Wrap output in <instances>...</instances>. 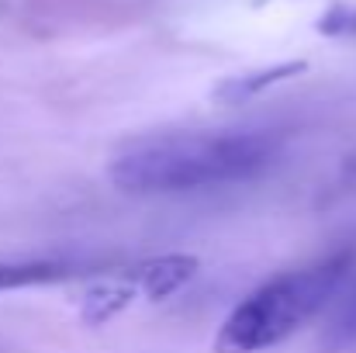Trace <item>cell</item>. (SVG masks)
<instances>
[{
  "mask_svg": "<svg viewBox=\"0 0 356 353\" xmlns=\"http://www.w3.org/2000/svg\"><path fill=\"white\" fill-rule=\"evenodd\" d=\"M277 149L280 139L263 128L166 132L128 142L111 159L108 177L124 194H187L259 177Z\"/></svg>",
  "mask_w": 356,
  "mask_h": 353,
  "instance_id": "obj_1",
  "label": "cell"
},
{
  "mask_svg": "<svg viewBox=\"0 0 356 353\" xmlns=\"http://www.w3.org/2000/svg\"><path fill=\"white\" fill-rule=\"evenodd\" d=\"M353 256V249L343 246L308 267L284 270L252 288L222 319L211 353H266L298 336L339 291Z\"/></svg>",
  "mask_w": 356,
  "mask_h": 353,
  "instance_id": "obj_2",
  "label": "cell"
},
{
  "mask_svg": "<svg viewBox=\"0 0 356 353\" xmlns=\"http://www.w3.org/2000/svg\"><path fill=\"white\" fill-rule=\"evenodd\" d=\"M201 270V256L194 253H159L145 256L118 274L87 288L80 301V319L87 326H108L124 315L135 301H166L180 295Z\"/></svg>",
  "mask_w": 356,
  "mask_h": 353,
  "instance_id": "obj_3",
  "label": "cell"
},
{
  "mask_svg": "<svg viewBox=\"0 0 356 353\" xmlns=\"http://www.w3.org/2000/svg\"><path fill=\"white\" fill-rule=\"evenodd\" d=\"M305 73H308V59H280V63H270V66H256V70H245V73L218 80L211 87V101L238 108V104H249V101L263 97L266 91H273L280 84H291Z\"/></svg>",
  "mask_w": 356,
  "mask_h": 353,
  "instance_id": "obj_4",
  "label": "cell"
},
{
  "mask_svg": "<svg viewBox=\"0 0 356 353\" xmlns=\"http://www.w3.org/2000/svg\"><path fill=\"white\" fill-rule=\"evenodd\" d=\"M66 277H73V270L59 260H0V295L59 284Z\"/></svg>",
  "mask_w": 356,
  "mask_h": 353,
  "instance_id": "obj_5",
  "label": "cell"
},
{
  "mask_svg": "<svg viewBox=\"0 0 356 353\" xmlns=\"http://www.w3.org/2000/svg\"><path fill=\"white\" fill-rule=\"evenodd\" d=\"M315 28L322 35H329V38H350V35H356V3H336V7H329L318 17Z\"/></svg>",
  "mask_w": 356,
  "mask_h": 353,
  "instance_id": "obj_6",
  "label": "cell"
}]
</instances>
